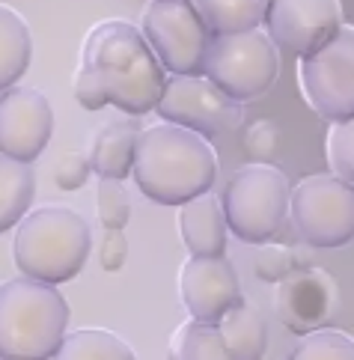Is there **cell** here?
Returning a JSON list of instances; mask_svg holds the SVG:
<instances>
[{"instance_id":"1","label":"cell","mask_w":354,"mask_h":360,"mask_svg":"<svg viewBox=\"0 0 354 360\" xmlns=\"http://www.w3.org/2000/svg\"><path fill=\"white\" fill-rule=\"evenodd\" d=\"M81 69L96 81L107 105L125 117L140 120L158 108L164 93V69L131 21H101L86 33Z\"/></svg>"},{"instance_id":"2","label":"cell","mask_w":354,"mask_h":360,"mask_svg":"<svg viewBox=\"0 0 354 360\" xmlns=\"http://www.w3.org/2000/svg\"><path fill=\"white\" fill-rule=\"evenodd\" d=\"M134 182L158 205H179L209 194L218 182V155L206 137L161 122L143 128L134 152Z\"/></svg>"},{"instance_id":"3","label":"cell","mask_w":354,"mask_h":360,"mask_svg":"<svg viewBox=\"0 0 354 360\" xmlns=\"http://www.w3.org/2000/svg\"><path fill=\"white\" fill-rule=\"evenodd\" d=\"M12 253L24 277L60 286L84 271L93 253V229L69 205H42L21 217Z\"/></svg>"},{"instance_id":"4","label":"cell","mask_w":354,"mask_h":360,"mask_svg":"<svg viewBox=\"0 0 354 360\" xmlns=\"http://www.w3.org/2000/svg\"><path fill=\"white\" fill-rule=\"evenodd\" d=\"M69 328L57 286L15 277L0 283V360H54Z\"/></svg>"},{"instance_id":"5","label":"cell","mask_w":354,"mask_h":360,"mask_svg":"<svg viewBox=\"0 0 354 360\" xmlns=\"http://www.w3.org/2000/svg\"><path fill=\"white\" fill-rule=\"evenodd\" d=\"M292 185L274 164H244L221 197L226 229L244 244H268L289 221Z\"/></svg>"},{"instance_id":"6","label":"cell","mask_w":354,"mask_h":360,"mask_svg":"<svg viewBox=\"0 0 354 360\" xmlns=\"http://www.w3.org/2000/svg\"><path fill=\"white\" fill-rule=\"evenodd\" d=\"M202 78L238 105L256 101L280 78V51L262 27L235 36H214L202 60Z\"/></svg>"},{"instance_id":"7","label":"cell","mask_w":354,"mask_h":360,"mask_svg":"<svg viewBox=\"0 0 354 360\" xmlns=\"http://www.w3.org/2000/svg\"><path fill=\"white\" fill-rule=\"evenodd\" d=\"M289 217L301 241L336 250L354 241V188L334 173L307 176L292 188Z\"/></svg>"},{"instance_id":"8","label":"cell","mask_w":354,"mask_h":360,"mask_svg":"<svg viewBox=\"0 0 354 360\" xmlns=\"http://www.w3.org/2000/svg\"><path fill=\"white\" fill-rule=\"evenodd\" d=\"M140 33L164 72L176 75V78L202 75V60H206L211 33L197 15L191 0L149 4L143 9Z\"/></svg>"},{"instance_id":"9","label":"cell","mask_w":354,"mask_h":360,"mask_svg":"<svg viewBox=\"0 0 354 360\" xmlns=\"http://www.w3.org/2000/svg\"><path fill=\"white\" fill-rule=\"evenodd\" d=\"M298 84L322 120H354V24H343L324 48L298 63Z\"/></svg>"},{"instance_id":"10","label":"cell","mask_w":354,"mask_h":360,"mask_svg":"<svg viewBox=\"0 0 354 360\" xmlns=\"http://www.w3.org/2000/svg\"><path fill=\"white\" fill-rule=\"evenodd\" d=\"M155 113L164 122L188 128V131H194L206 140L223 137L242 125V105L226 98L202 75H194V78H176L173 75L164 84Z\"/></svg>"},{"instance_id":"11","label":"cell","mask_w":354,"mask_h":360,"mask_svg":"<svg viewBox=\"0 0 354 360\" xmlns=\"http://www.w3.org/2000/svg\"><path fill=\"white\" fill-rule=\"evenodd\" d=\"M343 27L339 0H268L262 30L268 39L303 60L324 48Z\"/></svg>"},{"instance_id":"12","label":"cell","mask_w":354,"mask_h":360,"mask_svg":"<svg viewBox=\"0 0 354 360\" xmlns=\"http://www.w3.org/2000/svg\"><path fill=\"white\" fill-rule=\"evenodd\" d=\"M54 134V110L45 93L12 86L0 93V155L33 164Z\"/></svg>"},{"instance_id":"13","label":"cell","mask_w":354,"mask_h":360,"mask_svg":"<svg viewBox=\"0 0 354 360\" xmlns=\"http://www.w3.org/2000/svg\"><path fill=\"white\" fill-rule=\"evenodd\" d=\"M179 295L191 319L202 325H221V319L244 301L235 265L226 256L221 259L191 256L179 271Z\"/></svg>"},{"instance_id":"14","label":"cell","mask_w":354,"mask_h":360,"mask_svg":"<svg viewBox=\"0 0 354 360\" xmlns=\"http://www.w3.org/2000/svg\"><path fill=\"white\" fill-rule=\"evenodd\" d=\"M336 283L322 268H303V271H295L277 283V319L283 321L289 333H298V337L322 330L336 313Z\"/></svg>"},{"instance_id":"15","label":"cell","mask_w":354,"mask_h":360,"mask_svg":"<svg viewBox=\"0 0 354 360\" xmlns=\"http://www.w3.org/2000/svg\"><path fill=\"white\" fill-rule=\"evenodd\" d=\"M179 233L188 253L197 256V259H221V256H226V217L221 200L211 191L179 205Z\"/></svg>"},{"instance_id":"16","label":"cell","mask_w":354,"mask_h":360,"mask_svg":"<svg viewBox=\"0 0 354 360\" xmlns=\"http://www.w3.org/2000/svg\"><path fill=\"white\" fill-rule=\"evenodd\" d=\"M140 131H143L140 122L131 117L101 125L93 137L90 152H86L93 173L98 179H117V182L129 179L131 167H134V152H137V137H140Z\"/></svg>"},{"instance_id":"17","label":"cell","mask_w":354,"mask_h":360,"mask_svg":"<svg viewBox=\"0 0 354 360\" xmlns=\"http://www.w3.org/2000/svg\"><path fill=\"white\" fill-rule=\"evenodd\" d=\"M221 340L232 360H265L268 352V325L253 304L242 301L232 313L221 319Z\"/></svg>"},{"instance_id":"18","label":"cell","mask_w":354,"mask_h":360,"mask_svg":"<svg viewBox=\"0 0 354 360\" xmlns=\"http://www.w3.org/2000/svg\"><path fill=\"white\" fill-rule=\"evenodd\" d=\"M33 39L30 27L15 9L0 4V93L12 89L30 66Z\"/></svg>"},{"instance_id":"19","label":"cell","mask_w":354,"mask_h":360,"mask_svg":"<svg viewBox=\"0 0 354 360\" xmlns=\"http://www.w3.org/2000/svg\"><path fill=\"white\" fill-rule=\"evenodd\" d=\"M211 36H235L259 30L268 0H191Z\"/></svg>"},{"instance_id":"20","label":"cell","mask_w":354,"mask_h":360,"mask_svg":"<svg viewBox=\"0 0 354 360\" xmlns=\"http://www.w3.org/2000/svg\"><path fill=\"white\" fill-rule=\"evenodd\" d=\"M36 197V173L30 164L0 155V236L18 226Z\"/></svg>"},{"instance_id":"21","label":"cell","mask_w":354,"mask_h":360,"mask_svg":"<svg viewBox=\"0 0 354 360\" xmlns=\"http://www.w3.org/2000/svg\"><path fill=\"white\" fill-rule=\"evenodd\" d=\"M54 360H137V354L117 333L98 330V328H81L63 337Z\"/></svg>"},{"instance_id":"22","label":"cell","mask_w":354,"mask_h":360,"mask_svg":"<svg viewBox=\"0 0 354 360\" xmlns=\"http://www.w3.org/2000/svg\"><path fill=\"white\" fill-rule=\"evenodd\" d=\"M170 360H232V354L226 352L218 325H202L191 319L173 333Z\"/></svg>"},{"instance_id":"23","label":"cell","mask_w":354,"mask_h":360,"mask_svg":"<svg viewBox=\"0 0 354 360\" xmlns=\"http://www.w3.org/2000/svg\"><path fill=\"white\" fill-rule=\"evenodd\" d=\"M303 268H313L307 256H301L298 250L286 248V244H259V250L253 253V274L262 283H271L277 286L280 280H286L289 274L303 271Z\"/></svg>"},{"instance_id":"24","label":"cell","mask_w":354,"mask_h":360,"mask_svg":"<svg viewBox=\"0 0 354 360\" xmlns=\"http://www.w3.org/2000/svg\"><path fill=\"white\" fill-rule=\"evenodd\" d=\"M286 360H354V337L343 330H313Z\"/></svg>"},{"instance_id":"25","label":"cell","mask_w":354,"mask_h":360,"mask_svg":"<svg viewBox=\"0 0 354 360\" xmlns=\"http://www.w3.org/2000/svg\"><path fill=\"white\" fill-rule=\"evenodd\" d=\"M96 212L105 229H125L131 221V197L117 179H98L96 188Z\"/></svg>"},{"instance_id":"26","label":"cell","mask_w":354,"mask_h":360,"mask_svg":"<svg viewBox=\"0 0 354 360\" xmlns=\"http://www.w3.org/2000/svg\"><path fill=\"white\" fill-rule=\"evenodd\" d=\"M327 161H331V173L354 188V120L331 125V134H327Z\"/></svg>"},{"instance_id":"27","label":"cell","mask_w":354,"mask_h":360,"mask_svg":"<svg viewBox=\"0 0 354 360\" xmlns=\"http://www.w3.org/2000/svg\"><path fill=\"white\" fill-rule=\"evenodd\" d=\"M90 173H93L90 158H86L84 152H69V155H63V161L57 164L54 182L60 191H81L86 185V179H90Z\"/></svg>"},{"instance_id":"28","label":"cell","mask_w":354,"mask_h":360,"mask_svg":"<svg viewBox=\"0 0 354 360\" xmlns=\"http://www.w3.org/2000/svg\"><path fill=\"white\" fill-rule=\"evenodd\" d=\"M244 149L253 158H259V164H268V158L277 149V125L268 120H259L250 125V131L244 137Z\"/></svg>"},{"instance_id":"29","label":"cell","mask_w":354,"mask_h":360,"mask_svg":"<svg viewBox=\"0 0 354 360\" xmlns=\"http://www.w3.org/2000/svg\"><path fill=\"white\" fill-rule=\"evenodd\" d=\"M129 259V241H125L122 229H105V238H101L98 248V265L105 271H119Z\"/></svg>"},{"instance_id":"30","label":"cell","mask_w":354,"mask_h":360,"mask_svg":"<svg viewBox=\"0 0 354 360\" xmlns=\"http://www.w3.org/2000/svg\"><path fill=\"white\" fill-rule=\"evenodd\" d=\"M74 98H78V105L84 110H93V113L107 105L105 96H101V89L96 86V81L84 69H78V75H74Z\"/></svg>"},{"instance_id":"31","label":"cell","mask_w":354,"mask_h":360,"mask_svg":"<svg viewBox=\"0 0 354 360\" xmlns=\"http://www.w3.org/2000/svg\"><path fill=\"white\" fill-rule=\"evenodd\" d=\"M149 4H167V0H149Z\"/></svg>"}]
</instances>
